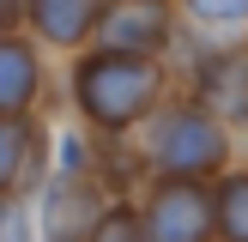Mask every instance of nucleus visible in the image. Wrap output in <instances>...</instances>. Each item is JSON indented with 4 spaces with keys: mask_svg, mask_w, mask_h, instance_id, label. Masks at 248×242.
Here are the masks:
<instances>
[{
    "mask_svg": "<svg viewBox=\"0 0 248 242\" xmlns=\"http://www.w3.org/2000/svg\"><path fill=\"white\" fill-rule=\"evenodd\" d=\"M170 91H176V67L157 55H115V48L67 55V103L97 139L140 133Z\"/></svg>",
    "mask_w": 248,
    "mask_h": 242,
    "instance_id": "nucleus-1",
    "label": "nucleus"
},
{
    "mask_svg": "<svg viewBox=\"0 0 248 242\" xmlns=\"http://www.w3.org/2000/svg\"><path fill=\"white\" fill-rule=\"evenodd\" d=\"M230 127L200 109L188 91H170L157 103V115L140 127V169L145 176H182V182H212L218 169H230Z\"/></svg>",
    "mask_w": 248,
    "mask_h": 242,
    "instance_id": "nucleus-2",
    "label": "nucleus"
},
{
    "mask_svg": "<svg viewBox=\"0 0 248 242\" xmlns=\"http://www.w3.org/2000/svg\"><path fill=\"white\" fill-rule=\"evenodd\" d=\"M182 91L200 109H212L230 133L248 127V36H212L188 55Z\"/></svg>",
    "mask_w": 248,
    "mask_h": 242,
    "instance_id": "nucleus-3",
    "label": "nucleus"
},
{
    "mask_svg": "<svg viewBox=\"0 0 248 242\" xmlns=\"http://www.w3.org/2000/svg\"><path fill=\"white\" fill-rule=\"evenodd\" d=\"M91 48L170 60L182 48V0H103L97 30H91Z\"/></svg>",
    "mask_w": 248,
    "mask_h": 242,
    "instance_id": "nucleus-4",
    "label": "nucleus"
},
{
    "mask_svg": "<svg viewBox=\"0 0 248 242\" xmlns=\"http://www.w3.org/2000/svg\"><path fill=\"white\" fill-rule=\"evenodd\" d=\"M145 218L152 242H212V182H182V176H145V200H133Z\"/></svg>",
    "mask_w": 248,
    "mask_h": 242,
    "instance_id": "nucleus-5",
    "label": "nucleus"
},
{
    "mask_svg": "<svg viewBox=\"0 0 248 242\" xmlns=\"http://www.w3.org/2000/svg\"><path fill=\"white\" fill-rule=\"evenodd\" d=\"M109 194L97 176H55L36 188V236L43 242H85L91 224L103 218Z\"/></svg>",
    "mask_w": 248,
    "mask_h": 242,
    "instance_id": "nucleus-6",
    "label": "nucleus"
},
{
    "mask_svg": "<svg viewBox=\"0 0 248 242\" xmlns=\"http://www.w3.org/2000/svg\"><path fill=\"white\" fill-rule=\"evenodd\" d=\"M48 48L31 30H0V115H36L48 91Z\"/></svg>",
    "mask_w": 248,
    "mask_h": 242,
    "instance_id": "nucleus-7",
    "label": "nucleus"
},
{
    "mask_svg": "<svg viewBox=\"0 0 248 242\" xmlns=\"http://www.w3.org/2000/svg\"><path fill=\"white\" fill-rule=\"evenodd\" d=\"M43 157H48L43 121L36 115H0V200L43 188Z\"/></svg>",
    "mask_w": 248,
    "mask_h": 242,
    "instance_id": "nucleus-8",
    "label": "nucleus"
},
{
    "mask_svg": "<svg viewBox=\"0 0 248 242\" xmlns=\"http://www.w3.org/2000/svg\"><path fill=\"white\" fill-rule=\"evenodd\" d=\"M97 12H103V0H31L24 30H31L48 55H79V48H91Z\"/></svg>",
    "mask_w": 248,
    "mask_h": 242,
    "instance_id": "nucleus-9",
    "label": "nucleus"
},
{
    "mask_svg": "<svg viewBox=\"0 0 248 242\" xmlns=\"http://www.w3.org/2000/svg\"><path fill=\"white\" fill-rule=\"evenodd\" d=\"M212 224H218V242H248V169L242 164L212 176Z\"/></svg>",
    "mask_w": 248,
    "mask_h": 242,
    "instance_id": "nucleus-10",
    "label": "nucleus"
},
{
    "mask_svg": "<svg viewBox=\"0 0 248 242\" xmlns=\"http://www.w3.org/2000/svg\"><path fill=\"white\" fill-rule=\"evenodd\" d=\"M182 30L248 36V0H182Z\"/></svg>",
    "mask_w": 248,
    "mask_h": 242,
    "instance_id": "nucleus-11",
    "label": "nucleus"
},
{
    "mask_svg": "<svg viewBox=\"0 0 248 242\" xmlns=\"http://www.w3.org/2000/svg\"><path fill=\"white\" fill-rule=\"evenodd\" d=\"M85 242H152V236H145V218H140V206H133V200H109Z\"/></svg>",
    "mask_w": 248,
    "mask_h": 242,
    "instance_id": "nucleus-12",
    "label": "nucleus"
},
{
    "mask_svg": "<svg viewBox=\"0 0 248 242\" xmlns=\"http://www.w3.org/2000/svg\"><path fill=\"white\" fill-rule=\"evenodd\" d=\"M24 12L31 0H0V30H24Z\"/></svg>",
    "mask_w": 248,
    "mask_h": 242,
    "instance_id": "nucleus-13",
    "label": "nucleus"
},
{
    "mask_svg": "<svg viewBox=\"0 0 248 242\" xmlns=\"http://www.w3.org/2000/svg\"><path fill=\"white\" fill-rule=\"evenodd\" d=\"M212 242H218V236H212Z\"/></svg>",
    "mask_w": 248,
    "mask_h": 242,
    "instance_id": "nucleus-14",
    "label": "nucleus"
}]
</instances>
